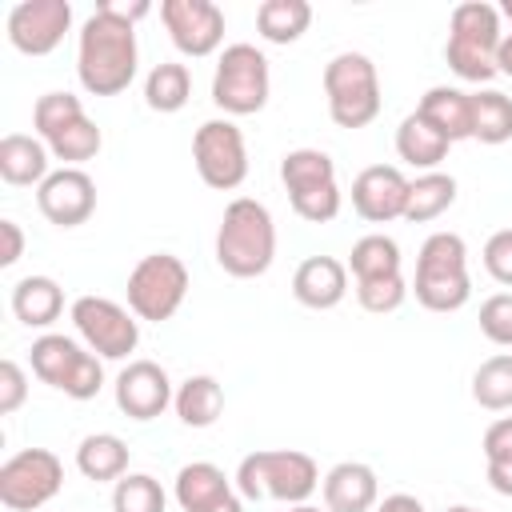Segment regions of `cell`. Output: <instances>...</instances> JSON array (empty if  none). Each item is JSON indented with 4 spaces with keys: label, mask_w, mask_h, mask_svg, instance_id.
<instances>
[{
    "label": "cell",
    "mask_w": 512,
    "mask_h": 512,
    "mask_svg": "<svg viewBox=\"0 0 512 512\" xmlns=\"http://www.w3.org/2000/svg\"><path fill=\"white\" fill-rule=\"evenodd\" d=\"M140 48L136 24L124 20L112 0H100L96 12L76 32V76L80 88L92 96H120L136 80Z\"/></svg>",
    "instance_id": "obj_1"
},
{
    "label": "cell",
    "mask_w": 512,
    "mask_h": 512,
    "mask_svg": "<svg viewBox=\"0 0 512 512\" xmlns=\"http://www.w3.org/2000/svg\"><path fill=\"white\" fill-rule=\"evenodd\" d=\"M272 260H276L272 212L252 196H236L216 228V264L236 280H256L272 268Z\"/></svg>",
    "instance_id": "obj_2"
},
{
    "label": "cell",
    "mask_w": 512,
    "mask_h": 512,
    "mask_svg": "<svg viewBox=\"0 0 512 512\" xmlns=\"http://www.w3.org/2000/svg\"><path fill=\"white\" fill-rule=\"evenodd\" d=\"M232 480L244 500L308 504V496L320 488V468L300 448H260L240 460Z\"/></svg>",
    "instance_id": "obj_3"
},
{
    "label": "cell",
    "mask_w": 512,
    "mask_h": 512,
    "mask_svg": "<svg viewBox=\"0 0 512 512\" xmlns=\"http://www.w3.org/2000/svg\"><path fill=\"white\" fill-rule=\"evenodd\" d=\"M412 292L428 312H460L472 296L468 244L460 232H432L420 244Z\"/></svg>",
    "instance_id": "obj_4"
},
{
    "label": "cell",
    "mask_w": 512,
    "mask_h": 512,
    "mask_svg": "<svg viewBox=\"0 0 512 512\" xmlns=\"http://www.w3.org/2000/svg\"><path fill=\"white\" fill-rule=\"evenodd\" d=\"M504 40L500 28V8L484 0L456 4L448 16V40H444V60L448 68L468 80V84H488L496 76V48Z\"/></svg>",
    "instance_id": "obj_5"
},
{
    "label": "cell",
    "mask_w": 512,
    "mask_h": 512,
    "mask_svg": "<svg viewBox=\"0 0 512 512\" xmlns=\"http://www.w3.org/2000/svg\"><path fill=\"white\" fill-rule=\"evenodd\" d=\"M324 96L336 128H368L380 116V72L364 52H336L324 64Z\"/></svg>",
    "instance_id": "obj_6"
},
{
    "label": "cell",
    "mask_w": 512,
    "mask_h": 512,
    "mask_svg": "<svg viewBox=\"0 0 512 512\" xmlns=\"http://www.w3.org/2000/svg\"><path fill=\"white\" fill-rule=\"evenodd\" d=\"M28 364L36 372V380L64 392L68 400H92L104 388V360L64 332L36 336L28 348Z\"/></svg>",
    "instance_id": "obj_7"
},
{
    "label": "cell",
    "mask_w": 512,
    "mask_h": 512,
    "mask_svg": "<svg viewBox=\"0 0 512 512\" xmlns=\"http://www.w3.org/2000/svg\"><path fill=\"white\" fill-rule=\"evenodd\" d=\"M32 128L48 144L52 160H64V168H80L104 144L100 128L88 120L80 96L72 92H44L32 108Z\"/></svg>",
    "instance_id": "obj_8"
},
{
    "label": "cell",
    "mask_w": 512,
    "mask_h": 512,
    "mask_svg": "<svg viewBox=\"0 0 512 512\" xmlns=\"http://www.w3.org/2000/svg\"><path fill=\"white\" fill-rule=\"evenodd\" d=\"M280 180L288 192V204L300 220L308 224H328L340 216V184H336V164L320 148H292L280 160Z\"/></svg>",
    "instance_id": "obj_9"
},
{
    "label": "cell",
    "mask_w": 512,
    "mask_h": 512,
    "mask_svg": "<svg viewBox=\"0 0 512 512\" xmlns=\"http://www.w3.org/2000/svg\"><path fill=\"white\" fill-rule=\"evenodd\" d=\"M268 92H272L268 56L256 44H228L216 60V72H212V104L228 120L252 116L268 104Z\"/></svg>",
    "instance_id": "obj_10"
},
{
    "label": "cell",
    "mask_w": 512,
    "mask_h": 512,
    "mask_svg": "<svg viewBox=\"0 0 512 512\" xmlns=\"http://www.w3.org/2000/svg\"><path fill=\"white\" fill-rule=\"evenodd\" d=\"M188 284H192V276H188L180 256L148 252L128 272V308L136 312V320L164 324V320H172L180 312V304L188 296Z\"/></svg>",
    "instance_id": "obj_11"
},
{
    "label": "cell",
    "mask_w": 512,
    "mask_h": 512,
    "mask_svg": "<svg viewBox=\"0 0 512 512\" xmlns=\"http://www.w3.org/2000/svg\"><path fill=\"white\" fill-rule=\"evenodd\" d=\"M72 324L84 348H92L100 360H128L140 344V320L132 308L108 300V296H76L72 300Z\"/></svg>",
    "instance_id": "obj_12"
},
{
    "label": "cell",
    "mask_w": 512,
    "mask_h": 512,
    "mask_svg": "<svg viewBox=\"0 0 512 512\" xmlns=\"http://www.w3.org/2000/svg\"><path fill=\"white\" fill-rule=\"evenodd\" d=\"M64 488V464L48 448H24L0 464V504L8 512H36Z\"/></svg>",
    "instance_id": "obj_13"
},
{
    "label": "cell",
    "mask_w": 512,
    "mask_h": 512,
    "mask_svg": "<svg viewBox=\"0 0 512 512\" xmlns=\"http://www.w3.org/2000/svg\"><path fill=\"white\" fill-rule=\"evenodd\" d=\"M192 160L208 188L232 192L248 180V144L236 120H204L192 136Z\"/></svg>",
    "instance_id": "obj_14"
},
{
    "label": "cell",
    "mask_w": 512,
    "mask_h": 512,
    "mask_svg": "<svg viewBox=\"0 0 512 512\" xmlns=\"http://www.w3.org/2000/svg\"><path fill=\"white\" fill-rule=\"evenodd\" d=\"M8 44L24 56H48L60 48L64 32L72 28V4L68 0H20L8 8Z\"/></svg>",
    "instance_id": "obj_15"
},
{
    "label": "cell",
    "mask_w": 512,
    "mask_h": 512,
    "mask_svg": "<svg viewBox=\"0 0 512 512\" xmlns=\"http://www.w3.org/2000/svg\"><path fill=\"white\" fill-rule=\"evenodd\" d=\"M160 20H164L176 52H184L192 60H204V56L220 52V44H224V12L212 0H164Z\"/></svg>",
    "instance_id": "obj_16"
},
{
    "label": "cell",
    "mask_w": 512,
    "mask_h": 512,
    "mask_svg": "<svg viewBox=\"0 0 512 512\" xmlns=\"http://www.w3.org/2000/svg\"><path fill=\"white\" fill-rule=\"evenodd\" d=\"M36 208L56 228H80L96 212V180L84 168H56L36 188Z\"/></svg>",
    "instance_id": "obj_17"
},
{
    "label": "cell",
    "mask_w": 512,
    "mask_h": 512,
    "mask_svg": "<svg viewBox=\"0 0 512 512\" xmlns=\"http://www.w3.org/2000/svg\"><path fill=\"white\" fill-rule=\"evenodd\" d=\"M112 396L128 420H156L176 400V388L156 360H128L112 384Z\"/></svg>",
    "instance_id": "obj_18"
},
{
    "label": "cell",
    "mask_w": 512,
    "mask_h": 512,
    "mask_svg": "<svg viewBox=\"0 0 512 512\" xmlns=\"http://www.w3.org/2000/svg\"><path fill=\"white\" fill-rule=\"evenodd\" d=\"M408 176L396 164H368L356 180H352V208L360 220L368 224H388V220H404L408 208Z\"/></svg>",
    "instance_id": "obj_19"
},
{
    "label": "cell",
    "mask_w": 512,
    "mask_h": 512,
    "mask_svg": "<svg viewBox=\"0 0 512 512\" xmlns=\"http://www.w3.org/2000/svg\"><path fill=\"white\" fill-rule=\"evenodd\" d=\"M324 508L328 512H372L380 504V480L372 464L360 460H340L324 472L320 480Z\"/></svg>",
    "instance_id": "obj_20"
},
{
    "label": "cell",
    "mask_w": 512,
    "mask_h": 512,
    "mask_svg": "<svg viewBox=\"0 0 512 512\" xmlns=\"http://www.w3.org/2000/svg\"><path fill=\"white\" fill-rule=\"evenodd\" d=\"M292 296L304 308L328 312L348 296V264L336 256H308L292 272Z\"/></svg>",
    "instance_id": "obj_21"
},
{
    "label": "cell",
    "mask_w": 512,
    "mask_h": 512,
    "mask_svg": "<svg viewBox=\"0 0 512 512\" xmlns=\"http://www.w3.org/2000/svg\"><path fill=\"white\" fill-rule=\"evenodd\" d=\"M416 112L448 140V144H460V140H472V92L464 88H452V84H432Z\"/></svg>",
    "instance_id": "obj_22"
},
{
    "label": "cell",
    "mask_w": 512,
    "mask_h": 512,
    "mask_svg": "<svg viewBox=\"0 0 512 512\" xmlns=\"http://www.w3.org/2000/svg\"><path fill=\"white\" fill-rule=\"evenodd\" d=\"M52 176V152L40 136H24V132H8L0 140V180L12 188H28V184H44Z\"/></svg>",
    "instance_id": "obj_23"
},
{
    "label": "cell",
    "mask_w": 512,
    "mask_h": 512,
    "mask_svg": "<svg viewBox=\"0 0 512 512\" xmlns=\"http://www.w3.org/2000/svg\"><path fill=\"white\" fill-rule=\"evenodd\" d=\"M232 484H236V480H228L224 468H216V464H208V460H192V464H184V468L176 472L172 496H176L180 512H212L216 504H224L228 496H236Z\"/></svg>",
    "instance_id": "obj_24"
},
{
    "label": "cell",
    "mask_w": 512,
    "mask_h": 512,
    "mask_svg": "<svg viewBox=\"0 0 512 512\" xmlns=\"http://www.w3.org/2000/svg\"><path fill=\"white\" fill-rule=\"evenodd\" d=\"M64 312V288L52 276H24L12 284V316L24 328H48Z\"/></svg>",
    "instance_id": "obj_25"
},
{
    "label": "cell",
    "mask_w": 512,
    "mask_h": 512,
    "mask_svg": "<svg viewBox=\"0 0 512 512\" xmlns=\"http://www.w3.org/2000/svg\"><path fill=\"white\" fill-rule=\"evenodd\" d=\"M448 140L420 116V112H408L396 128V156L420 172H436L444 160H448Z\"/></svg>",
    "instance_id": "obj_26"
},
{
    "label": "cell",
    "mask_w": 512,
    "mask_h": 512,
    "mask_svg": "<svg viewBox=\"0 0 512 512\" xmlns=\"http://www.w3.org/2000/svg\"><path fill=\"white\" fill-rule=\"evenodd\" d=\"M128 444L116 436V432H92L76 444V468L84 480H96V484H116L120 476H128Z\"/></svg>",
    "instance_id": "obj_27"
},
{
    "label": "cell",
    "mask_w": 512,
    "mask_h": 512,
    "mask_svg": "<svg viewBox=\"0 0 512 512\" xmlns=\"http://www.w3.org/2000/svg\"><path fill=\"white\" fill-rule=\"evenodd\" d=\"M180 424L188 428H212L224 416V388L216 376H188L176 384V400H172Z\"/></svg>",
    "instance_id": "obj_28"
},
{
    "label": "cell",
    "mask_w": 512,
    "mask_h": 512,
    "mask_svg": "<svg viewBox=\"0 0 512 512\" xmlns=\"http://www.w3.org/2000/svg\"><path fill=\"white\" fill-rule=\"evenodd\" d=\"M456 204V176L448 172H420L412 184H408V208H404V220L408 224H428L436 216H444L448 208Z\"/></svg>",
    "instance_id": "obj_29"
},
{
    "label": "cell",
    "mask_w": 512,
    "mask_h": 512,
    "mask_svg": "<svg viewBox=\"0 0 512 512\" xmlns=\"http://www.w3.org/2000/svg\"><path fill=\"white\" fill-rule=\"evenodd\" d=\"M312 24L308 0H264L256 8V32L268 44H296Z\"/></svg>",
    "instance_id": "obj_30"
},
{
    "label": "cell",
    "mask_w": 512,
    "mask_h": 512,
    "mask_svg": "<svg viewBox=\"0 0 512 512\" xmlns=\"http://www.w3.org/2000/svg\"><path fill=\"white\" fill-rule=\"evenodd\" d=\"M472 140L480 144H508L512 140V96L500 88L472 92Z\"/></svg>",
    "instance_id": "obj_31"
},
{
    "label": "cell",
    "mask_w": 512,
    "mask_h": 512,
    "mask_svg": "<svg viewBox=\"0 0 512 512\" xmlns=\"http://www.w3.org/2000/svg\"><path fill=\"white\" fill-rule=\"evenodd\" d=\"M192 96V72L180 60H160L144 76V104L152 112H180Z\"/></svg>",
    "instance_id": "obj_32"
},
{
    "label": "cell",
    "mask_w": 512,
    "mask_h": 512,
    "mask_svg": "<svg viewBox=\"0 0 512 512\" xmlns=\"http://www.w3.org/2000/svg\"><path fill=\"white\" fill-rule=\"evenodd\" d=\"M400 244L384 232H368L352 244L348 252V272L352 280H376V276H396L400 272Z\"/></svg>",
    "instance_id": "obj_33"
},
{
    "label": "cell",
    "mask_w": 512,
    "mask_h": 512,
    "mask_svg": "<svg viewBox=\"0 0 512 512\" xmlns=\"http://www.w3.org/2000/svg\"><path fill=\"white\" fill-rule=\"evenodd\" d=\"M472 400L488 412L512 408V352H496L472 372Z\"/></svg>",
    "instance_id": "obj_34"
},
{
    "label": "cell",
    "mask_w": 512,
    "mask_h": 512,
    "mask_svg": "<svg viewBox=\"0 0 512 512\" xmlns=\"http://www.w3.org/2000/svg\"><path fill=\"white\" fill-rule=\"evenodd\" d=\"M164 508H168V496L160 480L148 472H128L112 488V512H164Z\"/></svg>",
    "instance_id": "obj_35"
},
{
    "label": "cell",
    "mask_w": 512,
    "mask_h": 512,
    "mask_svg": "<svg viewBox=\"0 0 512 512\" xmlns=\"http://www.w3.org/2000/svg\"><path fill=\"white\" fill-rule=\"evenodd\" d=\"M356 300H360L364 312L388 316V312H396V308L408 300V280H404V272H396V276H376V280H356Z\"/></svg>",
    "instance_id": "obj_36"
},
{
    "label": "cell",
    "mask_w": 512,
    "mask_h": 512,
    "mask_svg": "<svg viewBox=\"0 0 512 512\" xmlns=\"http://www.w3.org/2000/svg\"><path fill=\"white\" fill-rule=\"evenodd\" d=\"M480 332L492 344L512 348V292H496L480 304Z\"/></svg>",
    "instance_id": "obj_37"
},
{
    "label": "cell",
    "mask_w": 512,
    "mask_h": 512,
    "mask_svg": "<svg viewBox=\"0 0 512 512\" xmlns=\"http://www.w3.org/2000/svg\"><path fill=\"white\" fill-rule=\"evenodd\" d=\"M480 256H484V268H488V276H492L496 284L512 288V228H500V232H492Z\"/></svg>",
    "instance_id": "obj_38"
},
{
    "label": "cell",
    "mask_w": 512,
    "mask_h": 512,
    "mask_svg": "<svg viewBox=\"0 0 512 512\" xmlns=\"http://www.w3.org/2000/svg\"><path fill=\"white\" fill-rule=\"evenodd\" d=\"M24 400H28V376H24V368L8 356V360H0V416L20 412Z\"/></svg>",
    "instance_id": "obj_39"
},
{
    "label": "cell",
    "mask_w": 512,
    "mask_h": 512,
    "mask_svg": "<svg viewBox=\"0 0 512 512\" xmlns=\"http://www.w3.org/2000/svg\"><path fill=\"white\" fill-rule=\"evenodd\" d=\"M480 452H484V464H512V416H500L488 424Z\"/></svg>",
    "instance_id": "obj_40"
},
{
    "label": "cell",
    "mask_w": 512,
    "mask_h": 512,
    "mask_svg": "<svg viewBox=\"0 0 512 512\" xmlns=\"http://www.w3.org/2000/svg\"><path fill=\"white\" fill-rule=\"evenodd\" d=\"M24 256V232L16 220H0V268H12Z\"/></svg>",
    "instance_id": "obj_41"
},
{
    "label": "cell",
    "mask_w": 512,
    "mask_h": 512,
    "mask_svg": "<svg viewBox=\"0 0 512 512\" xmlns=\"http://www.w3.org/2000/svg\"><path fill=\"white\" fill-rule=\"evenodd\" d=\"M372 512H424V504H420L412 492H392V496H384Z\"/></svg>",
    "instance_id": "obj_42"
},
{
    "label": "cell",
    "mask_w": 512,
    "mask_h": 512,
    "mask_svg": "<svg viewBox=\"0 0 512 512\" xmlns=\"http://www.w3.org/2000/svg\"><path fill=\"white\" fill-rule=\"evenodd\" d=\"M488 484L500 496H512V464H488Z\"/></svg>",
    "instance_id": "obj_43"
},
{
    "label": "cell",
    "mask_w": 512,
    "mask_h": 512,
    "mask_svg": "<svg viewBox=\"0 0 512 512\" xmlns=\"http://www.w3.org/2000/svg\"><path fill=\"white\" fill-rule=\"evenodd\" d=\"M496 72L500 76H512V32H504V40L496 48Z\"/></svg>",
    "instance_id": "obj_44"
},
{
    "label": "cell",
    "mask_w": 512,
    "mask_h": 512,
    "mask_svg": "<svg viewBox=\"0 0 512 512\" xmlns=\"http://www.w3.org/2000/svg\"><path fill=\"white\" fill-rule=\"evenodd\" d=\"M212 512H244V496H228L224 504H216Z\"/></svg>",
    "instance_id": "obj_45"
},
{
    "label": "cell",
    "mask_w": 512,
    "mask_h": 512,
    "mask_svg": "<svg viewBox=\"0 0 512 512\" xmlns=\"http://www.w3.org/2000/svg\"><path fill=\"white\" fill-rule=\"evenodd\" d=\"M288 512H328V508H316V504H292Z\"/></svg>",
    "instance_id": "obj_46"
},
{
    "label": "cell",
    "mask_w": 512,
    "mask_h": 512,
    "mask_svg": "<svg viewBox=\"0 0 512 512\" xmlns=\"http://www.w3.org/2000/svg\"><path fill=\"white\" fill-rule=\"evenodd\" d=\"M448 512H480V508H472V504H452Z\"/></svg>",
    "instance_id": "obj_47"
},
{
    "label": "cell",
    "mask_w": 512,
    "mask_h": 512,
    "mask_svg": "<svg viewBox=\"0 0 512 512\" xmlns=\"http://www.w3.org/2000/svg\"><path fill=\"white\" fill-rule=\"evenodd\" d=\"M500 16H508V20H512V0H504V4H500Z\"/></svg>",
    "instance_id": "obj_48"
}]
</instances>
